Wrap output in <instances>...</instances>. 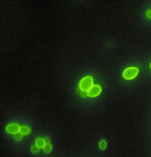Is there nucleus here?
Returning <instances> with one entry per match:
<instances>
[{"mask_svg": "<svg viewBox=\"0 0 151 157\" xmlns=\"http://www.w3.org/2000/svg\"><path fill=\"white\" fill-rule=\"evenodd\" d=\"M48 140L49 139H47V138H45V137H37L35 139V144L37 145V147H39V148L42 150L44 147L46 146Z\"/></svg>", "mask_w": 151, "mask_h": 157, "instance_id": "39448f33", "label": "nucleus"}, {"mask_svg": "<svg viewBox=\"0 0 151 157\" xmlns=\"http://www.w3.org/2000/svg\"><path fill=\"white\" fill-rule=\"evenodd\" d=\"M140 74V67L137 65H130L124 68L122 73V77L125 81H133L137 78Z\"/></svg>", "mask_w": 151, "mask_h": 157, "instance_id": "f257e3e1", "label": "nucleus"}, {"mask_svg": "<svg viewBox=\"0 0 151 157\" xmlns=\"http://www.w3.org/2000/svg\"><path fill=\"white\" fill-rule=\"evenodd\" d=\"M94 85V77L92 75H86L82 77L78 82V89H80L84 92H88L91 87Z\"/></svg>", "mask_w": 151, "mask_h": 157, "instance_id": "f03ea898", "label": "nucleus"}, {"mask_svg": "<svg viewBox=\"0 0 151 157\" xmlns=\"http://www.w3.org/2000/svg\"><path fill=\"white\" fill-rule=\"evenodd\" d=\"M31 133H32V128H31L29 124H23L21 125V132H20V134L23 135L24 137L29 136V135H31Z\"/></svg>", "mask_w": 151, "mask_h": 157, "instance_id": "423d86ee", "label": "nucleus"}, {"mask_svg": "<svg viewBox=\"0 0 151 157\" xmlns=\"http://www.w3.org/2000/svg\"><path fill=\"white\" fill-rule=\"evenodd\" d=\"M40 148L39 147H37V145L35 143L33 144V145H31V147H30V152L32 153V154H34V155H36V154H39V152H40Z\"/></svg>", "mask_w": 151, "mask_h": 157, "instance_id": "6e6552de", "label": "nucleus"}, {"mask_svg": "<svg viewBox=\"0 0 151 157\" xmlns=\"http://www.w3.org/2000/svg\"><path fill=\"white\" fill-rule=\"evenodd\" d=\"M52 150H53V145H52V143L50 142V140H48L46 146L42 149V151L43 153H45V154H50V153L52 152Z\"/></svg>", "mask_w": 151, "mask_h": 157, "instance_id": "0eeeda50", "label": "nucleus"}, {"mask_svg": "<svg viewBox=\"0 0 151 157\" xmlns=\"http://www.w3.org/2000/svg\"><path fill=\"white\" fill-rule=\"evenodd\" d=\"M77 92H78V95H79L80 98H87V97H88V93L87 92H84V91H82L80 89H78Z\"/></svg>", "mask_w": 151, "mask_h": 157, "instance_id": "9d476101", "label": "nucleus"}, {"mask_svg": "<svg viewBox=\"0 0 151 157\" xmlns=\"http://www.w3.org/2000/svg\"><path fill=\"white\" fill-rule=\"evenodd\" d=\"M107 145H108V143H107V141H106L105 139L100 140V142L98 144L100 150H105L106 148H107Z\"/></svg>", "mask_w": 151, "mask_h": 157, "instance_id": "1a4fd4ad", "label": "nucleus"}, {"mask_svg": "<svg viewBox=\"0 0 151 157\" xmlns=\"http://www.w3.org/2000/svg\"><path fill=\"white\" fill-rule=\"evenodd\" d=\"M149 70L151 71V60H150V62H149Z\"/></svg>", "mask_w": 151, "mask_h": 157, "instance_id": "ddd939ff", "label": "nucleus"}, {"mask_svg": "<svg viewBox=\"0 0 151 157\" xmlns=\"http://www.w3.org/2000/svg\"><path fill=\"white\" fill-rule=\"evenodd\" d=\"M24 138L25 137L21 134H17L14 137V142H21V141L24 140Z\"/></svg>", "mask_w": 151, "mask_h": 157, "instance_id": "9b49d317", "label": "nucleus"}, {"mask_svg": "<svg viewBox=\"0 0 151 157\" xmlns=\"http://www.w3.org/2000/svg\"><path fill=\"white\" fill-rule=\"evenodd\" d=\"M21 125L17 121H10L8 122V124H6L5 125V133L8 135V136H12L14 137L15 135L20 134L21 132Z\"/></svg>", "mask_w": 151, "mask_h": 157, "instance_id": "7ed1b4c3", "label": "nucleus"}, {"mask_svg": "<svg viewBox=\"0 0 151 157\" xmlns=\"http://www.w3.org/2000/svg\"><path fill=\"white\" fill-rule=\"evenodd\" d=\"M87 93L89 98H97L102 94V86L99 84H94Z\"/></svg>", "mask_w": 151, "mask_h": 157, "instance_id": "20e7f679", "label": "nucleus"}, {"mask_svg": "<svg viewBox=\"0 0 151 157\" xmlns=\"http://www.w3.org/2000/svg\"><path fill=\"white\" fill-rule=\"evenodd\" d=\"M145 17L147 18V20L151 21V8H148L145 10Z\"/></svg>", "mask_w": 151, "mask_h": 157, "instance_id": "f8f14e48", "label": "nucleus"}]
</instances>
